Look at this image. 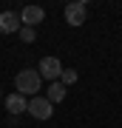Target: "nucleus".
<instances>
[{
	"label": "nucleus",
	"mask_w": 122,
	"mask_h": 128,
	"mask_svg": "<svg viewBox=\"0 0 122 128\" xmlns=\"http://www.w3.org/2000/svg\"><path fill=\"white\" fill-rule=\"evenodd\" d=\"M17 37H20L23 43H34V40H37V28H28V26H23L20 32H17Z\"/></svg>",
	"instance_id": "nucleus-10"
},
{
	"label": "nucleus",
	"mask_w": 122,
	"mask_h": 128,
	"mask_svg": "<svg viewBox=\"0 0 122 128\" xmlns=\"http://www.w3.org/2000/svg\"><path fill=\"white\" fill-rule=\"evenodd\" d=\"M14 88H17V94H23L28 100V97H37V91L43 88V77L37 74V68H23L17 71V77H14Z\"/></svg>",
	"instance_id": "nucleus-1"
},
{
	"label": "nucleus",
	"mask_w": 122,
	"mask_h": 128,
	"mask_svg": "<svg viewBox=\"0 0 122 128\" xmlns=\"http://www.w3.org/2000/svg\"><path fill=\"white\" fill-rule=\"evenodd\" d=\"M0 102H3V88H0Z\"/></svg>",
	"instance_id": "nucleus-11"
},
{
	"label": "nucleus",
	"mask_w": 122,
	"mask_h": 128,
	"mask_svg": "<svg viewBox=\"0 0 122 128\" xmlns=\"http://www.w3.org/2000/svg\"><path fill=\"white\" fill-rule=\"evenodd\" d=\"M85 20H88V3H85V0H74V3L65 6V23L68 26L80 28Z\"/></svg>",
	"instance_id": "nucleus-2"
},
{
	"label": "nucleus",
	"mask_w": 122,
	"mask_h": 128,
	"mask_svg": "<svg viewBox=\"0 0 122 128\" xmlns=\"http://www.w3.org/2000/svg\"><path fill=\"white\" fill-rule=\"evenodd\" d=\"M20 28V12H0V34H17Z\"/></svg>",
	"instance_id": "nucleus-5"
},
{
	"label": "nucleus",
	"mask_w": 122,
	"mask_h": 128,
	"mask_svg": "<svg viewBox=\"0 0 122 128\" xmlns=\"http://www.w3.org/2000/svg\"><path fill=\"white\" fill-rule=\"evenodd\" d=\"M60 82L68 88V86H74L77 82V68H63V74H60Z\"/></svg>",
	"instance_id": "nucleus-9"
},
{
	"label": "nucleus",
	"mask_w": 122,
	"mask_h": 128,
	"mask_svg": "<svg viewBox=\"0 0 122 128\" xmlns=\"http://www.w3.org/2000/svg\"><path fill=\"white\" fill-rule=\"evenodd\" d=\"M43 20H45V9L43 6H26L20 12V23L28 26V28H37V23H43Z\"/></svg>",
	"instance_id": "nucleus-6"
},
{
	"label": "nucleus",
	"mask_w": 122,
	"mask_h": 128,
	"mask_svg": "<svg viewBox=\"0 0 122 128\" xmlns=\"http://www.w3.org/2000/svg\"><path fill=\"white\" fill-rule=\"evenodd\" d=\"M3 105H6V111H9L11 117H20V114H26V105H28V100H26L23 94H17V91H14V94H9V97L3 100Z\"/></svg>",
	"instance_id": "nucleus-7"
},
{
	"label": "nucleus",
	"mask_w": 122,
	"mask_h": 128,
	"mask_svg": "<svg viewBox=\"0 0 122 128\" xmlns=\"http://www.w3.org/2000/svg\"><path fill=\"white\" fill-rule=\"evenodd\" d=\"M65 94H68V88H65L60 80H57V82H48V88H45V100H48L51 105H54V102H63Z\"/></svg>",
	"instance_id": "nucleus-8"
},
{
	"label": "nucleus",
	"mask_w": 122,
	"mask_h": 128,
	"mask_svg": "<svg viewBox=\"0 0 122 128\" xmlns=\"http://www.w3.org/2000/svg\"><path fill=\"white\" fill-rule=\"evenodd\" d=\"M37 74H40L43 80H48V82H57L60 74H63V63H60V57H43L40 63H37Z\"/></svg>",
	"instance_id": "nucleus-3"
},
{
	"label": "nucleus",
	"mask_w": 122,
	"mask_h": 128,
	"mask_svg": "<svg viewBox=\"0 0 122 128\" xmlns=\"http://www.w3.org/2000/svg\"><path fill=\"white\" fill-rule=\"evenodd\" d=\"M26 114H31L34 120H48L51 114H54V105L45 100V97H40V94H37V97H31V100H28Z\"/></svg>",
	"instance_id": "nucleus-4"
}]
</instances>
